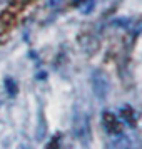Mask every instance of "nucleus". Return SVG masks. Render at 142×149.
<instances>
[{"label": "nucleus", "mask_w": 142, "mask_h": 149, "mask_svg": "<svg viewBox=\"0 0 142 149\" xmlns=\"http://www.w3.org/2000/svg\"><path fill=\"white\" fill-rule=\"evenodd\" d=\"M72 131L82 144H87L90 141V124H89V116L85 111L75 107L74 119H72Z\"/></svg>", "instance_id": "f257e3e1"}, {"label": "nucleus", "mask_w": 142, "mask_h": 149, "mask_svg": "<svg viewBox=\"0 0 142 149\" xmlns=\"http://www.w3.org/2000/svg\"><path fill=\"white\" fill-rule=\"evenodd\" d=\"M90 81H92V89H94L95 97L104 101L109 95V89H110V82H109L107 74L104 70H100V69H95L94 72H92Z\"/></svg>", "instance_id": "f03ea898"}, {"label": "nucleus", "mask_w": 142, "mask_h": 149, "mask_svg": "<svg viewBox=\"0 0 142 149\" xmlns=\"http://www.w3.org/2000/svg\"><path fill=\"white\" fill-rule=\"evenodd\" d=\"M102 124H104L105 131L110 134H121L122 132V122L112 112H107V111L102 112Z\"/></svg>", "instance_id": "7ed1b4c3"}, {"label": "nucleus", "mask_w": 142, "mask_h": 149, "mask_svg": "<svg viewBox=\"0 0 142 149\" xmlns=\"http://www.w3.org/2000/svg\"><path fill=\"white\" fill-rule=\"evenodd\" d=\"M109 149H137V144H135V141L130 137V136L127 134H117L110 141V144H109Z\"/></svg>", "instance_id": "20e7f679"}, {"label": "nucleus", "mask_w": 142, "mask_h": 149, "mask_svg": "<svg viewBox=\"0 0 142 149\" xmlns=\"http://www.w3.org/2000/svg\"><path fill=\"white\" fill-rule=\"evenodd\" d=\"M3 86H5V91L10 97H15L17 92H19V87H17V82L12 79V77H5L3 79Z\"/></svg>", "instance_id": "39448f33"}, {"label": "nucleus", "mask_w": 142, "mask_h": 149, "mask_svg": "<svg viewBox=\"0 0 142 149\" xmlns=\"http://www.w3.org/2000/svg\"><path fill=\"white\" fill-rule=\"evenodd\" d=\"M121 116H122V119L127 122L129 126H134V124H135L134 112H132V109H130V107H124V109H121Z\"/></svg>", "instance_id": "423d86ee"}]
</instances>
